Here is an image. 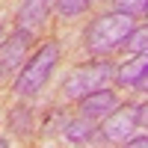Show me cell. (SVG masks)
I'll use <instances>...</instances> for the list:
<instances>
[{
  "label": "cell",
  "mask_w": 148,
  "mask_h": 148,
  "mask_svg": "<svg viewBox=\"0 0 148 148\" xmlns=\"http://www.w3.org/2000/svg\"><path fill=\"white\" fill-rule=\"evenodd\" d=\"M136 121H139V125H145V127H148V104H142V107L136 110Z\"/></svg>",
  "instance_id": "obj_13"
},
{
  "label": "cell",
  "mask_w": 148,
  "mask_h": 148,
  "mask_svg": "<svg viewBox=\"0 0 148 148\" xmlns=\"http://www.w3.org/2000/svg\"><path fill=\"white\" fill-rule=\"evenodd\" d=\"M89 136H95V127H92L89 116H80V119H74L71 125H65V139L68 142H86Z\"/></svg>",
  "instance_id": "obj_9"
},
{
  "label": "cell",
  "mask_w": 148,
  "mask_h": 148,
  "mask_svg": "<svg viewBox=\"0 0 148 148\" xmlns=\"http://www.w3.org/2000/svg\"><path fill=\"white\" fill-rule=\"evenodd\" d=\"M33 36V30H24L18 27L15 33L9 36V39L0 45V77H6V74H12L18 65H21V59H24V51H27V39Z\"/></svg>",
  "instance_id": "obj_4"
},
{
  "label": "cell",
  "mask_w": 148,
  "mask_h": 148,
  "mask_svg": "<svg viewBox=\"0 0 148 148\" xmlns=\"http://www.w3.org/2000/svg\"><path fill=\"white\" fill-rule=\"evenodd\" d=\"M0 36H3V30H0Z\"/></svg>",
  "instance_id": "obj_17"
},
{
  "label": "cell",
  "mask_w": 148,
  "mask_h": 148,
  "mask_svg": "<svg viewBox=\"0 0 148 148\" xmlns=\"http://www.w3.org/2000/svg\"><path fill=\"white\" fill-rule=\"evenodd\" d=\"M133 125H136V110H133V107H125V110H119V113L113 110V113L104 119L101 133H104L110 142H127Z\"/></svg>",
  "instance_id": "obj_5"
},
{
  "label": "cell",
  "mask_w": 148,
  "mask_h": 148,
  "mask_svg": "<svg viewBox=\"0 0 148 148\" xmlns=\"http://www.w3.org/2000/svg\"><path fill=\"white\" fill-rule=\"evenodd\" d=\"M116 6L121 9V12H145V6H148V0H116Z\"/></svg>",
  "instance_id": "obj_12"
},
{
  "label": "cell",
  "mask_w": 148,
  "mask_h": 148,
  "mask_svg": "<svg viewBox=\"0 0 148 148\" xmlns=\"http://www.w3.org/2000/svg\"><path fill=\"white\" fill-rule=\"evenodd\" d=\"M130 148H148V136H136V139H127Z\"/></svg>",
  "instance_id": "obj_14"
},
{
  "label": "cell",
  "mask_w": 148,
  "mask_h": 148,
  "mask_svg": "<svg viewBox=\"0 0 148 148\" xmlns=\"http://www.w3.org/2000/svg\"><path fill=\"white\" fill-rule=\"evenodd\" d=\"M56 56H59V51H56L53 42H47L45 47H39V53H36L30 62L21 68L18 80H15V92L24 95V98H27V95H36V92L47 83V74H51Z\"/></svg>",
  "instance_id": "obj_2"
},
{
  "label": "cell",
  "mask_w": 148,
  "mask_h": 148,
  "mask_svg": "<svg viewBox=\"0 0 148 148\" xmlns=\"http://www.w3.org/2000/svg\"><path fill=\"white\" fill-rule=\"evenodd\" d=\"M116 107H119V98L110 92V89H98V92H89L86 98H80V113L89 116V119L110 116Z\"/></svg>",
  "instance_id": "obj_6"
},
{
  "label": "cell",
  "mask_w": 148,
  "mask_h": 148,
  "mask_svg": "<svg viewBox=\"0 0 148 148\" xmlns=\"http://www.w3.org/2000/svg\"><path fill=\"white\" fill-rule=\"evenodd\" d=\"M133 33V18L130 12H110V15H101L89 24L86 30V45H89L92 53H107L116 51L119 45L127 42V36Z\"/></svg>",
  "instance_id": "obj_1"
},
{
  "label": "cell",
  "mask_w": 148,
  "mask_h": 148,
  "mask_svg": "<svg viewBox=\"0 0 148 148\" xmlns=\"http://www.w3.org/2000/svg\"><path fill=\"white\" fill-rule=\"evenodd\" d=\"M113 74V65L110 62H89V65H77L62 83V92L65 98H86L89 92H98L101 86L110 80Z\"/></svg>",
  "instance_id": "obj_3"
},
{
  "label": "cell",
  "mask_w": 148,
  "mask_h": 148,
  "mask_svg": "<svg viewBox=\"0 0 148 148\" xmlns=\"http://www.w3.org/2000/svg\"><path fill=\"white\" fill-rule=\"evenodd\" d=\"M145 74H148V53H139L127 62H121V68L116 71V80L121 86H139L145 80Z\"/></svg>",
  "instance_id": "obj_8"
},
{
  "label": "cell",
  "mask_w": 148,
  "mask_h": 148,
  "mask_svg": "<svg viewBox=\"0 0 148 148\" xmlns=\"http://www.w3.org/2000/svg\"><path fill=\"white\" fill-rule=\"evenodd\" d=\"M53 0H24L18 9V27L24 30H36L47 21V12H51Z\"/></svg>",
  "instance_id": "obj_7"
},
{
  "label": "cell",
  "mask_w": 148,
  "mask_h": 148,
  "mask_svg": "<svg viewBox=\"0 0 148 148\" xmlns=\"http://www.w3.org/2000/svg\"><path fill=\"white\" fill-rule=\"evenodd\" d=\"M89 3H92V0H56V9H59V15L74 18V15H80Z\"/></svg>",
  "instance_id": "obj_11"
},
{
  "label": "cell",
  "mask_w": 148,
  "mask_h": 148,
  "mask_svg": "<svg viewBox=\"0 0 148 148\" xmlns=\"http://www.w3.org/2000/svg\"><path fill=\"white\" fill-rule=\"evenodd\" d=\"M6 145H9V142H6V139H0V148H6Z\"/></svg>",
  "instance_id": "obj_16"
},
{
  "label": "cell",
  "mask_w": 148,
  "mask_h": 148,
  "mask_svg": "<svg viewBox=\"0 0 148 148\" xmlns=\"http://www.w3.org/2000/svg\"><path fill=\"white\" fill-rule=\"evenodd\" d=\"M130 51H136V53H148V24L145 27H133V33L127 36V42H125Z\"/></svg>",
  "instance_id": "obj_10"
},
{
  "label": "cell",
  "mask_w": 148,
  "mask_h": 148,
  "mask_svg": "<svg viewBox=\"0 0 148 148\" xmlns=\"http://www.w3.org/2000/svg\"><path fill=\"white\" fill-rule=\"evenodd\" d=\"M145 12H148V6H145Z\"/></svg>",
  "instance_id": "obj_18"
},
{
  "label": "cell",
  "mask_w": 148,
  "mask_h": 148,
  "mask_svg": "<svg viewBox=\"0 0 148 148\" xmlns=\"http://www.w3.org/2000/svg\"><path fill=\"white\" fill-rule=\"evenodd\" d=\"M139 86H145V89H148V74H145V80H142V83H139Z\"/></svg>",
  "instance_id": "obj_15"
}]
</instances>
